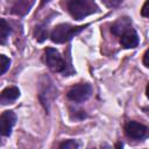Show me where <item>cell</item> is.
I'll list each match as a JSON object with an SVG mask.
<instances>
[{"label":"cell","instance_id":"7a4b0ae2","mask_svg":"<svg viewBox=\"0 0 149 149\" xmlns=\"http://www.w3.org/2000/svg\"><path fill=\"white\" fill-rule=\"evenodd\" d=\"M68 9L76 20H81L94 12L92 5L87 0H70Z\"/></svg>","mask_w":149,"mask_h":149},{"label":"cell","instance_id":"9c48e42d","mask_svg":"<svg viewBox=\"0 0 149 149\" xmlns=\"http://www.w3.org/2000/svg\"><path fill=\"white\" fill-rule=\"evenodd\" d=\"M34 1L35 0H16L12 7V12L20 16L26 15L34 5Z\"/></svg>","mask_w":149,"mask_h":149},{"label":"cell","instance_id":"9a60e30c","mask_svg":"<svg viewBox=\"0 0 149 149\" xmlns=\"http://www.w3.org/2000/svg\"><path fill=\"white\" fill-rule=\"evenodd\" d=\"M104 3L107 6V7H116L119 6L123 0H102Z\"/></svg>","mask_w":149,"mask_h":149},{"label":"cell","instance_id":"5bb4252c","mask_svg":"<svg viewBox=\"0 0 149 149\" xmlns=\"http://www.w3.org/2000/svg\"><path fill=\"white\" fill-rule=\"evenodd\" d=\"M59 148L61 149H77L78 148V143L74 142L73 140H68V141L61 143Z\"/></svg>","mask_w":149,"mask_h":149},{"label":"cell","instance_id":"2e32d148","mask_svg":"<svg viewBox=\"0 0 149 149\" xmlns=\"http://www.w3.org/2000/svg\"><path fill=\"white\" fill-rule=\"evenodd\" d=\"M148 3H149V1L147 0V1L144 2L143 7H142V10H141L142 16H144V17H147V16H148Z\"/></svg>","mask_w":149,"mask_h":149},{"label":"cell","instance_id":"ac0fdd59","mask_svg":"<svg viewBox=\"0 0 149 149\" xmlns=\"http://www.w3.org/2000/svg\"><path fill=\"white\" fill-rule=\"evenodd\" d=\"M43 1H44V2H45V1H49V0H43Z\"/></svg>","mask_w":149,"mask_h":149},{"label":"cell","instance_id":"30bf717a","mask_svg":"<svg viewBox=\"0 0 149 149\" xmlns=\"http://www.w3.org/2000/svg\"><path fill=\"white\" fill-rule=\"evenodd\" d=\"M132 28V22L128 17H120L119 20H116L113 24H112V33L116 36H120L122 35L127 29Z\"/></svg>","mask_w":149,"mask_h":149},{"label":"cell","instance_id":"3957f363","mask_svg":"<svg viewBox=\"0 0 149 149\" xmlns=\"http://www.w3.org/2000/svg\"><path fill=\"white\" fill-rule=\"evenodd\" d=\"M45 62L54 72H61L65 69V62L63 61L61 54L54 48L45 49Z\"/></svg>","mask_w":149,"mask_h":149},{"label":"cell","instance_id":"277c9868","mask_svg":"<svg viewBox=\"0 0 149 149\" xmlns=\"http://www.w3.org/2000/svg\"><path fill=\"white\" fill-rule=\"evenodd\" d=\"M92 93V87L88 84H78L70 88L68 92V98L74 102H83L90 98Z\"/></svg>","mask_w":149,"mask_h":149},{"label":"cell","instance_id":"8992f818","mask_svg":"<svg viewBox=\"0 0 149 149\" xmlns=\"http://www.w3.org/2000/svg\"><path fill=\"white\" fill-rule=\"evenodd\" d=\"M125 132L128 137L134 140H141L147 133V127L136 121H129L125 127Z\"/></svg>","mask_w":149,"mask_h":149},{"label":"cell","instance_id":"e0dca14e","mask_svg":"<svg viewBox=\"0 0 149 149\" xmlns=\"http://www.w3.org/2000/svg\"><path fill=\"white\" fill-rule=\"evenodd\" d=\"M148 54H149V51L147 50V51L144 52V55H143V64H144L146 68L149 66V63H148Z\"/></svg>","mask_w":149,"mask_h":149},{"label":"cell","instance_id":"5b68a950","mask_svg":"<svg viewBox=\"0 0 149 149\" xmlns=\"http://www.w3.org/2000/svg\"><path fill=\"white\" fill-rule=\"evenodd\" d=\"M16 116L12 111H6L0 115V135L9 136L12 133V128L15 125Z\"/></svg>","mask_w":149,"mask_h":149},{"label":"cell","instance_id":"8fae6325","mask_svg":"<svg viewBox=\"0 0 149 149\" xmlns=\"http://www.w3.org/2000/svg\"><path fill=\"white\" fill-rule=\"evenodd\" d=\"M9 33H10L9 24L3 19H0V44H5L6 43Z\"/></svg>","mask_w":149,"mask_h":149},{"label":"cell","instance_id":"52a82bcc","mask_svg":"<svg viewBox=\"0 0 149 149\" xmlns=\"http://www.w3.org/2000/svg\"><path fill=\"white\" fill-rule=\"evenodd\" d=\"M120 43L126 49H130V48L137 47V44H139V36H137L136 31L133 28L127 29L122 35H120Z\"/></svg>","mask_w":149,"mask_h":149},{"label":"cell","instance_id":"6da1fadb","mask_svg":"<svg viewBox=\"0 0 149 149\" xmlns=\"http://www.w3.org/2000/svg\"><path fill=\"white\" fill-rule=\"evenodd\" d=\"M84 28H85V26L73 27L69 23H61L54 28L50 37H51V41L55 43H64V42L71 40L72 37H74V35H77Z\"/></svg>","mask_w":149,"mask_h":149},{"label":"cell","instance_id":"ba28073f","mask_svg":"<svg viewBox=\"0 0 149 149\" xmlns=\"http://www.w3.org/2000/svg\"><path fill=\"white\" fill-rule=\"evenodd\" d=\"M20 95V90L15 86H9L6 87L1 93H0V102L2 105L10 104L12 101L16 100Z\"/></svg>","mask_w":149,"mask_h":149},{"label":"cell","instance_id":"7c38bea8","mask_svg":"<svg viewBox=\"0 0 149 149\" xmlns=\"http://www.w3.org/2000/svg\"><path fill=\"white\" fill-rule=\"evenodd\" d=\"M47 36H48V29L47 28H44L42 26L36 27V29H35V37H36V40L38 42H43L47 38Z\"/></svg>","mask_w":149,"mask_h":149},{"label":"cell","instance_id":"4fadbf2b","mask_svg":"<svg viewBox=\"0 0 149 149\" xmlns=\"http://www.w3.org/2000/svg\"><path fill=\"white\" fill-rule=\"evenodd\" d=\"M10 66V59L5 56V55H0V76L3 74Z\"/></svg>","mask_w":149,"mask_h":149}]
</instances>
